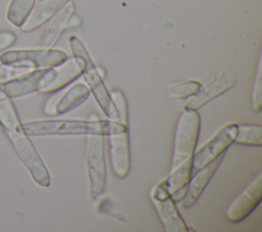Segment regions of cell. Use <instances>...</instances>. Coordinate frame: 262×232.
I'll list each match as a JSON object with an SVG mask.
<instances>
[{
	"mask_svg": "<svg viewBox=\"0 0 262 232\" xmlns=\"http://www.w3.org/2000/svg\"><path fill=\"white\" fill-rule=\"evenodd\" d=\"M0 123L18 158L33 180L41 187H48L50 185L49 171L32 141L24 132L15 107L9 98L0 102Z\"/></svg>",
	"mask_w": 262,
	"mask_h": 232,
	"instance_id": "cell-1",
	"label": "cell"
},
{
	"mask_svg": "<svg viewBox=\"0 0 262 232\" xmlns=\"http://www.w3.org/2000/svg\"><path fill=\"white\" fill-rule=\"evenodd\" d=\"M28 136H62V135H103L106 136L110 120L50 119L21 124Z\"/></svg>",
	"mask_w": 262,
	"mask_h": 232,
	"instance_id": "cell-2",
	"label": "cell"
},
{
	"mask_svg": "<svg viewBox=\"0 0 262 232\" xmlns=\"http://www.w3.org/2000/svg\"><path fill=\"white\" fill-rule=\"evenodd\" d=\"M69 41L73 55L79 56L83 60L82 75L97 104L110 120L117 121L118 113L112 101L110 92L103 83L102 72H99V68L92 61L83 42L77 36H71Z\"/></svg>",
	"mask_w": 262,
	"mask_h": 232,
	"instance_id": "cell-3",
	"label": "cell"
},
{
	"mask_svg": "<svg viewBox=\"0 0 262 232\" xmlns=\"http://www.w3.org/2000/svg\"><path fill=\"white\" fill-rule=\"evenodd\" d=\"M201 132V117L196 109L184 107L177 122L171 169L192 157Z\"/></svg>",
	"mask_w": 262,
	"mask_h": 232,
	"instance_id": "cell-4",
	"label": "cell"
},
{
	"mask_svg": "<svg viewBox=\"0 0 262 232\" xmlns=\"http://www.w3.org/2000/svg\"><path fill=\"white\" fill-rule=\"evenodd\" d=\"M68 58L64 51L52 48L13 49L0 54V62L4 65L18 68L54 67Z\"/></svg>",
	"mask_w": 262,
	"mask_h": 232,
	"instance_id": "cell-5",
	"label": "cell"
},
{
	"mask_svg": "<svg viewBox=\"0 0 262 232\" xmlns=\"http://www.w3.org/2000/svg\"><path fill=\"white\" fill-rule=\"evenodd\" d=\"M86 166L90 196L92 199H95L103 193L106 186V165L103 135H87Z\"/></svg>",
	"mask_w": 262,
	"mask_h": 232,
	"instance_id": "cell-6",
	"label": "cell"
},
{
	"mask_svg": "<svg viewBox=\"0 0 262 232\" xmlns=\"http://www.w3.org/2000/svg\"><path fill=\"white\" fill-rule=\"evenodd\" d=\"M106 137L112 170L118 178L124 179L128 176L131 166L128 127L118 121L110 120Z\"/></svg>",
	"mask_w": 262,
	"mask_h": 232,
	"instance_id": "cell-7",
	"label": "cell"
},
{
	"mask_svg": "<svg viewBox=\"0 0 262 232\" xmlns=\"http://www.w3.org/2000/svg\"><path fill=\"white\" fill-rule=\"evenodd\" d=\"M55 67L37 68L33 72H27L13 79L8 80L1 86L7 98H18L28 94L42 91L55 78Z\"/></svg>",
	"mask_w": 262,
	"mask_h": 232,
	"instance_id": "cell-8",
	"label": "cell"
},
{
	"mask_svg": "<svg viewBox=\"0 0 262 232\" xmlns=\"http://www.w3.org/2000/svg\"><path fill=\"white\" fill-rule=\"evenodd\" d=\"M236 130L237 125L234 123L225 125L200 149L194 151L191 157L192 174L225 153L226 149L234 141Z\"/></svg>",
	"mask_w": 262,
	"mask_h": 232,
	"instance_id": "cell-9",
	"label": "cell"
},
{
	"mask_svg": "<svg viewBox=\"0 0 262 232\" xmlns=\"http://www.w3.org/2000/svg\"><path fill=\"white\" fill-rule=\"evenodd\" d=\"M150 199L167 232L188 231V226L179 214L174 198L161 183L151 188Z\"/></svg>",
	"mask_w": 262,
	"mask_h": 232,
	"instance_id": "cell-10",
	"label": "cell"
},
{
	"mask_svg": "<svg viewBox=\"0 0 262 232\" xmlns=\"http://www.w3.org/2000/svg\"><path fill=\"white\" fill-rule=\"evenodd\" d=\"M262 198V173H259L249 185L235 197L226 210V218L231 223L247 219L259 205Z\"/></svg>",
	"mask_w": 262,
	"mask_h": 232,
	"instance_id": "cell-11",
	"label": "cell"
},
{
	"mask_svg": "<svg viewBox=\"0 0 262 232\" xmlns=\"http://www.w3.org/2000/svg\"><path fill=\"white\" fill-rule=\"evenodd\" d=\"M236 82L237 78L232 72H222L213 80L208 82L206 85L201 86L200 90L186 103L185 107L198 110L211 100L219 97L220 95L230 90L236 84Z\"/></svg>",
	"mask_w": 262,
	"mask_h": 232,
	"instance_id": "cell-12",
	"label": "cell"
},
{
	"mask_svg": "<svg viewBox=\"0 0 262 232\" xmlns=\"http://www.w3.org/2000/svg\"><path fill=\"white\" fill-rule=\"evenodd\" d=\"M89 94L90 89L86 84L76 83L70 86L58 98L54 96L48 99L44 106V112L46 114L67 113L84 103Z\"/></svg>",
	"mask_w": 262,
	"mask_h": 232,
	"instance_id": "cell-13",
	"label": "cell"
},
{
	"mask_svg": "<svg viewBox=\"0 0 262 232\" xmlns=\"http://www.w3.org/2000/svg\"><path fill=\"white\" fill-rule=\"evenodd\" d=\"M223 157H224V153L219 155L217 158L212 160L210 164H208L204 168L196 171L193 177L191 176L187 184V189L182 199L183 207L189 208L196 202V200L200 198L205 188L208 186L211 179L215 175L216 171L218 170Z\"/></svg>",
	"mask_w": 262,
	"mask_h": 232,
	"instance_id": "cell-14",
	"label": "cell"
},
{
	"mask_svg": "<svg viewBox=\"0 0 262 232\" xmlns=\"http://www.w3.org/2000/svg\"><path fill=\"white\" fill-rule=\"evenodd\" d=\"M70 1L71 0H40L34 5L29 16L20 26V30L26 33L37 30L50 20Z\"/></svg>",
	"mask_w": 262,
	"mask_h": 232,
	"instance_id": "cell-15",
	"label": "cell"
},
{
	"mask_svg": "<svg viewBox=\"0 0 262 232\" xmlns=\"http://www.w3.org/2000/svg\"><path fill=\"white\" fill-rule=\"evenodd\" d=\"M54 67L56 71L54 80L41 92L52 93L58 91L80 77L83 71V60L79 56L68 57L63 62Z\"/></svg>",
	"mask_w": 262,
	"mask_h": 232,
	"instance_id": "cell-16",
	"label": "cell"
},
{
	"mask_svg": "<svg viewBox=\"0 0 262 232\" xmlns=\"http://www.w3.org/2000/svg\"><path fill=\"white\" fill-rule=\"evenodd\" d=\"M75 5L70 1L60 11H58L50 20L40 38L38 46L40 48H52L59 40L62 32L67 29L68 21L74 14Z\"/></svg>",
	"mask_w": 262,
	"mask_h": 232,
	"instance_id": "cell-17",
	"label": "cell"
},
{
	"mask_svg": "<svg viewBox=\"0 0 262 232\" xmlns=\"http://www.w3.org/2000/svg\"><path fill=\"white\" fill-rule=\"evenodd\" d=\"M192 176V161L191 157L185 159L179 166L171 169L168 177L161 182L163 187L173 196L179 191H182Z\"/></svg>",
	"mask_w": 262,
	"mask_h": 232,
	"instance_id": "cell-18",
	"label": "cell"
},
{
	"mask_svg": "<svg viewBox=\"0 0 262 232\" xmlns=\"http://www.w3.org/2000/svg\"><path fill=\"white\" fill-rule=\"evenodd\" d=\"M35 2L36 0H11L6 12L7 20L14 27L20 28L32 11Z\"/></svg>",
	"mask_w": 262,
	"mask_h": 232,
	"instance_id": "cell-19",
	"label": "cell"
},
{
	"mask_svg": "<svg viewBox=\"0 0 262 232\" xmlns=\"http://www.w3.org/2000/svg\"><path fill=\"white\" fill-rule=\"evenodd\" d=\"M234 143L247 146L262 145V128L259 125H237Z\"/></svg>",
	"mask_w": 262,
	"mask_h": 232,
	"instance_id": "cell-20",
	"label": "cell"
},
{
	"mask_svg": "<svg viewBox=\"0 0 262 232\" xmlns=\"http://www.w3.org/2000/svg\"><path fill=\"white\" fill-rule=\"evenodd\" d=\"M201 83L194 80H183L170 83L167 86V93L172 98L192 97L201 88Z\"/></svg>",
	"mask_w": 262,
	"mask_h": 232,
	"instance_id": "cell-21",
	"label": "cell"
},
{
	"mask_svg": "<svg viewBox=\"0 0 262 232\" xmlns=\"http://www.w3.org/2000/svg\"><path fill=\"white\" fill-rule=\"evenodd\" d=\"M110 95L118 113L117 121L128 127V105L124 93L120 89H114Z\"/></svg>",
	"mask_w": 262,
	"mask_h": 232,
	"instance_id": "cell-22",
	"label": "cell"
},
{
	"mask_svg": "<svg viewBox=\"0 0 262 232\" xmlns=\"http://www.w3.org/2000/svg\"><path fill=\"white\" fill-rule=\"evenodd\" d=\"M252 108L256 112H260L262 108V77H261V62L258 64V69L252 90Z\"/></svg>",
	"mask_w": 262,
	"mask_h": 232,
	"instance_id": "cell-23",
	"label": "cell"
},
{
	"mask_svg": "<svg viewBox=\"0 0 262 232\" xmlns=\"http://www.w3.org/2000/svg\"><path fill=\"white\" fill-rule=\"evenodd\" d=\"M27 71L28 69L26 68H18V67H12V66L1 64L0 65V84H3L10 79H13L21 74L27 73Z\"/></svg>",
	"mask_w": 262,
	"mask_h": 232,
	"instance_id": "cell-24",
	"label": "cell"
},
{
	"mask_svg": "<svg viewBox=\"0 0 262 232\" xmlns=\"http://www.w3.org/2000/svg\"><path fill=\"white\" fill-rule=\"evenodd\" d=\"M80 24H81V19H80L78 16L72 14V16L70 17V19H69V21H68L67 29H71V28L78 27Z\"/></svg>",
	"mask_w": 262,
	"mask_h": 232,
	"instance_id": "cell-25",
	"label": "cell"
},
{
	"mask_svg": "<svg viewBox=\"0 0 262 232\" xmlns=\"http://www.w3.org/2000/svg\"><path fill=\"white\" fill-rule=\"evenodd\" d=\"M5 99H7V96H6V94L4 93L2 87H0V102L3 101V100H5Z\"/></svg>",
	"mask_w": 262,
	"mask_h": 232,
	"instance_id": "cell-26",
	"label": "cell"
},
{
	"mask_svg": "<svg viewBox=\"0 0 262 232\" xmlns=\"http://www.w3.org/2000/svg\"><path fill=\"white\" fill-rule=\"evenodd\" d=\"M3 133H4V130H3V127H2V125H1V123H0V140H1L2 137H3Z\"/></svg>",
	"mask_w": 262,
	"mask_h": 232,
	"instance_id": "cell-27",
	"label": "cell"
}]
</instances>
